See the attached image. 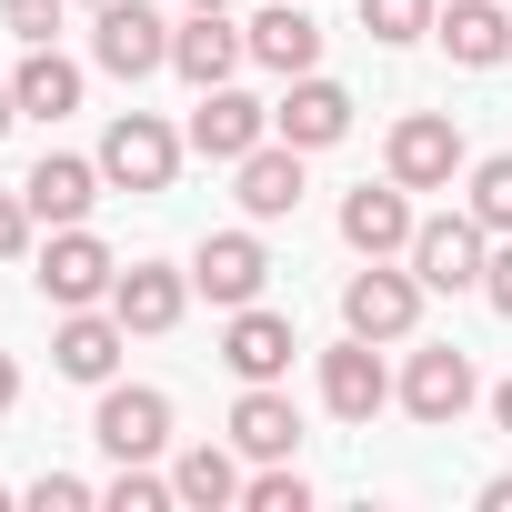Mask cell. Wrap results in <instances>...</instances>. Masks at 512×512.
<instances>
[{
	"mask_svg": "<svg viewBox=\"0 0 512 512\" xmlns=\"http://www.w3.org/2000/svg\"><path fill=\"white\" fill-rule=\"evenodd\" d=\"M91 442H101L111 462H161V452H171V392H151V382H101Z\"/></svg>",
	"mask_w": 512,
	"mask_h": 512,
	"instance_id": "cell-1",
	"label": "cell"
},
{
	"mask_svg": "<svg viewBox=\"0 0 512 512\" xmlns=\"http://www.w3.org/2000/svg\"><path fill=\"white\" fill-rule=\"evenodd\" d=\"M91 61H101L111 81H151V71H171V21L151 11V0H101Z\"/></svg>",
	"mask_w": 512,
	"mask_h": 512,
	"instance_id": "cell-2",
	"label": "cell"
},
{
	"mask_svg": "<svg viewBox=\"0 0 512 512\" xmlns=\"http://www.w3.org/2000/svg\"><path fill=\"white\" fill-rule=\"evenodd\" d=\"M171 171H181V131H171V121L121 111V121L101 131V181H111V191H171Z\"/></svg>",
	"mask_w": 512,
	"mask_h": 512,
	"instance_id": "cell-3",
	"label": "cell"
},
{
	"mask_svg": "<svg viewBox=\"0 0 512 512\" xmlns=\"http://www.w3.org/2000/svg\"><path fill=\"white\" fill-rule=\"evenodd\" d=\"M111 282H121L111 241H101V231H81V221H61V231H51V251H41V302L91 312V302H111Z\"/></svg>",
	"mask_w": 512,
	"mask_h": 512,
	"instance_id": "cell-4",
	"label": "cell"
},
{
	"mask_svg": "<svg viewBox=\"0 0 512 512\" xmlns=\"http://www.w3.org/2000/svg\"><path fill=\"white\" fill-rule=\"evenodd\" d=\"M402 262H412L422 292H482V262H492V251H482V221H472V211H442V221L412 231Z\"/></svg>",
	"mask_w": 512,
	"mask_h": 512,
	"instance_id": "cell-5",
	"label": "cell"
},
{
	"mask_svg": "<svg viewBox=\"0 0 512 512\" xmlns=\"http://www.w3.org/2000/svg\"><path fill=\"white\" fill-rule=\"evenodd\" d=\"M412 322H422V282H412V272L362 262V272L342 282V332H362V342H402Z\"/></svg>",
	"mask_w": 512,
	"mask_h": 512,
	"instance_id": "cell-6",
	"label": "cell"
},
{
	"mask_svg": "<svg viewBox=\"0 0 512 512\" xmlns=\"http://www.w3.org/2000/svg\"><path fill=\"white\" fill-rule=\"evenodd\" d=\"M472 392H482V382H472V362H462L452 342H422L412 372H402V412H412L422 432H452V422L472 412Z\"/></svg>",
	"mask_w": 512,
	"mask_h": 512,
	"instance_id": "cell-7",
	"label": "cell"
},
{
	"mask_svg": "<svg viewBox=\"0 0 512 512\" xmlns=\"http://www.w3.org/2000/svg\"><path fill=\"white\" fill-rule=\"evenodd\" d=\"M262 282H272V251H262V231H211V241L191 251V292H211L221 312L262 302Z\"/></svg>",
	"mask_w": 512,
	"mask_h": 512,
	"instance_id": "cell-8",
	"label": "cell"
},
{
	"mask_svg": "<svg viewBox=\"0 0 512 512\" xmlns=\"http://www.w3.org/2000/svg\"><path fill=\"white\" fill-rule=\"evenodd\" d=\"M452 171H462L452 111H402V121H392V181H402V191H452Z\"/></svg>",
	"mask_w": 512,
	"mask_h": 512,
	"instance_id": "cell-9",
	"label": "cell"
},
{
	"mask_svg": "<svg viewBox=\"0 0 512 512\" xmlns=\"http://www.w3.org/2000/svg\"><path fill=\"white\" fill-rule=\"evenodd\" d=\"M262 141H272V101H251L231 81L201 91V111H191V151L201 161H241V151H262Z\"/></svg>",
	"mask_w": 512,
	"mask_h": 512,
	"instance_id": "cell-10",
	"label": "cell"
},
{
	"mask_svg": "<svg viewBox=\"0 0 512 512\" xmlns=\"http://www.w3.org/2000/svg\"><path fill=\"white\" fill-rule=\"evenodd\" d=\"M342 131H352V91L322 81V71H302V81L272 101V141H292V151H332Z\"/></svg>",
	"mask_w": 512,
	"mask_h": 512,
	"instance_id": "cell-11",
	"label": "cell"
},
{
	"mask_svg": "<svg viewBox=\"0 0 512 512\" xmlns=\"http://www.w3.org/2000/svg\"><path fill=\"white\" fill-rule=\"evenodd\" d=\"M412 231H422V221H412V191H402V181H382V191L362 181V191L342 201V241L362 251V262H402Z\"/></svg>",
	"mask_w": 512,
	"mask_h": 512,
	"instance_id": "cell-12",
	"label": "cell"
},
{
	"mask_svg": "<svg viewBox=\"0 0 512 512\" xmlns=\"http://www.w3.org/2000/svg\"><path fill=\"white\" fill-rule=\"evenodd\" d=\"M231 201H241L251 221H292V211H302V151H292V141L241 151V161H231Z\"/></svg>",
	"mask_w": 512,
	"mask_h": 512,
	"instance_id": "cell-13",
	"label": "cell"
},
{
	"mask_svg": "<svg viewBox=\"0 0 512 512\" xmlns=\"http://www.w3.org/2000/svg\"><path fill=\"white\" fill-rule=\"evenodd\" d=\"M21 201H31V221H91V201H101V161H81V151H41L31 161V181H21Z\"/></svg>",
	"mask_w": 512,
	"mask_h": 512,
	"instance_id": "cell-14",
	"label": "cell"
},
{
	"mask_svg": "<svg viewBox=\"0 0 512 512\" xmlns=\"http://www.w3.org/2000/svg\"><path fill=\"white\" fill-rule=\"evenodd\" d=\"M322 402H332V422H372V412L392 402V372H382V352H372L362 332L322 352Z\"/></svg>",
	"mask_w": 512,
	"mask_h": 512,
	"instance_id": "cell-15",
	"label": "cell"
},
{
	"mask_svg": "<svg viewBox=\"0 0 512 512\" xmlns=\"http://www.w3.org/2000/svg\"><path fill=\"white\" fill-rule=\"evenodd\" d=\"M292 352H302V332H292L282 312H262V302H241V312H231V332H221V362H231L241 382H282V372H292Z\"/></svg>",
	"mask_w": 512,
	"mask_h": 512,
	"instance_id": "cell-16",
	"label": "cell"
},
{
	"mask_svg": "<svg viewBox=\"0 0 512 512\" xmlns=\"http://www.w3.org/2000/svg\"><path fill=\"white\" fill-rule=\"evenodd\" d=\"M292 442H302L292 392H282V382H241V402H231V452H251V462H292Z\"/></svg>",
	"mask_w": 512,
	"mask_h": 512,
	"instance_id": "cell-17",
	"label": "cell"
},
{
	"mask_svg": "<svg viewBox=\"0 0 512 512\" xmlns=\"http://www.w3.org/2000/svg\"><path fill=\"white\" fill-rule=\"evenodd\" d=\"M241 61H251V31H231L221 11H191V21L171 31V71H181L191 91H211V81H231Z\"/></svg>",
	"mask_w": 512,
	"mask_h": 512,
	"instance_id": "cell-18",
	"label": "cell"
},
{
	"mask_svg": "<svg viewBox=\"0 0 512 512\" xmlns=\"http://www.w3.org/2000/svg\"><path fill=\"white\" fill-rule=\"evenodd\" d=\"M111 312H121V332H171V322L191 312V272H171V262H131V272L111 282Z\"/></svg>",
	"mask_w": 512,
	"mask_h": 512,
	"instance_id": "cell-19",
	"label": "cell"
},
{
	"mask_svg": "<svg viewBox=\"0 0 512 512\" xmlns=\"http://www.w3.org/2000/svg\"><path fill=\"white\" fill-rule=\"evenodd\" d=\"M432 41H442L462 71H502V61H512V11H502V0H452V11L432 21Z\"/></svg>",
	"mask_w": 512,
	"mask_h": 512,
	"instance_id": "cell-20",
	"label": "cell"
},
{
	"mask_svg": "<svg viewBox=\"0 0 512 512\" xmlns=\"http://www.w3.org/2000/svg\"><path fill=\"white\" fill-rule=\"evenodd\" d=\"M121 342H131L121 312H71V322L51 332V362H61L71 382H111V372H121Z\"/></svg>",
	"mask_w": 512,
	"mask_h": 512,
	"instance_id": "cell-21",
	"label": "cell"
},
{
	"mask_svg": "<svg viewBox=\"0 0 512 512\" xmlns=\"http://www.w3.org/2000/svg\"><path fill=\"white\" fill-rule=\"evenodd\" d=\"M11 91H21V121H61V111H81V61H61L51 41H31V61L11 71Z\"/></svg>",
	"mask_w": 512,
	"mask_h": 512,
	"instance_id": "cell-22",
	"label": "cell"
},
{
	"mask_svg": "<svg viewBox=\"0 0 512 512\" xmlns=\"http://www.w3.org/2000/svg\"><path fill=\"white\" fill-rule=\"evenodd\" d=\"M251 61L282 71V81H302V71L322 61V21H312V11H262V21H251Z\"/></svg>",
	"mask_w": 512,
	"mask_h": 512,
	"instance_id": "cell-23",
	"label": "cell"
},
{
	"mask_svg": "<svg viewBox=\"0 0 512 512\" xmlns=\"http://www.w3.org/2000/svg\"><path fill=\"white\" fill-rule=\"evenodd\" d=\"M171 492H181L191 512H231V502H241V462H231L221 442H191V452L171 462Z\"/></svg>",
	"mask_w": 512,
	"mask_h": 512,
	"instance_id": "cell-24",
	"label": "cell"
},
{
	"mask_svg": "<svg viewBox=\"0 0 512 512\" xmlns=\"http://www.w3.org/2000/svg\"><path fill=\"white\" fill-rule=\"evenodd\" d=\"M442 21V0H362V31L382 41V51H402V41H422Z\"/></svg>",
	"mask_w": 512,
	"mask_h": 512,
	"instance_id": "cell-25",
	"label": "cell"
},
{
	"mask_svg": "<svg viewBox=\"0 0 512 512\" xmlns=\"http://www.w3.org/2000/svg\"><path fill=\"white\" fill-rule=\"evenodd\" d=\"M241 512H312V482L292 462H262V472L241 482Z\"/></svg>",
	"mask_w": 512,
	"mask_h": 512,
	"instance_id": "cell-26",
	"label": "cell"
},
{
	"mask_svg": "<svg viewBox=\"0 0 512 512\" xmlns=\"http://www.w3.org/2000/svg\"><path fill=\"white\" fill-rule=\"evenodd\" d=\"M171 502H181V492H171L161 472H141V462H121V472L101 482V512H171Z\"/></svg>",
	"mask_w": 512,
	"mask_h": 512,
	"instance_id": "cell-27",
	"label": "cell"
},
{
	"mask_svg": "<svg viewBox=\"0 0 512 512\" xmlns=\"http://www.w3.org/2000/svg\"><path fill=\"white\" fill-rule=\"evenodd\" d=\"M472 221H482V231H512V151L472 161Z\"/></svg>",
	"mask_w": 512,
	"mask_h": 512,
	"instance_id": "cell-28",
	"label": "cell"
},
{
	"mask_svg": "<svg viewBox=\"0 0 512 512\" xmlns=\"http://www.w3.org/2000/svg\"><path fill=\"white\" fill-rule=\"evenodd\" d=\"M21 502H31V512H91V502H101V492H91V482H81V472H41V482H31V492H21Z\"/></svg>",
	"mask_w": 512,
	"mask_h": 512,
	"instance_id": "cell-29",
	"label": "cell"
},
{
	"mask_svg": "<svg viewBox=\"0 0 512 512\" xmlns=\"http://www.w3.org/2000/svg\"><path fill=\"white\" fill-rule=\"evenodd\" d=\"M61 11H71V0H0V21H11L21 41H51V31H61Z\"/></svg>",
	"mask_w": 512,
	"mask_h": 512,
	"instance_id": "cell-30",
	"label": "cell"
},
{
	"mask_svg": "<svg viewBox=\"0 0 512 512\" xmlns=\"http://www.w3.org/2000/svg\"><path fill=\"white\" fill-rule=\"evenodd\" d=\"M21 251H31V201L0 191V262H21Z\"/></svg>",
	"mask_w": 512,
	"mask_h": 512,
	"instance_id": "cell-31",
	"label": "cell"
},
{
	"mask_svg": "<svg viewBox=\"0 0 512 512\" xmlns=\"http://www.w3.org/2000/svg\"><path fill=\"white\" fill-rule=\"evenodd\" d=\"M482 302L512 322V231H502V251H492V262H482Z\"/></svg>",
	"mask_w": 512,
	"mask_h": 512,
	"instance_id": "cell-32",
	"label": "cell"
},
{
	"mask_svg": "<svg viewBox=\"0 0 512 512\" xmlns=\"http://www.w3.org/2000/svg\"><path fill=\"white\" fill-rule=\"evenodd\" d=\"M482 512H512V472H492V482H482Z\"/></svg>",
	"mask_w": 512,
	"mask_h": 512,
	"instance_id": "cell-33",
	"label": "cell"
},
{
	"mask_svg": "<svg viewBox=\"0 0 512 512\" xmlns=\"http://www.w3.org/2000/svg\"><path fill=\"white\" fill-rule=\"evenodd\" d=\"M11 402H21V362H11V352H0V412H11Z\"/></svg>",
	"mask_w": 512,
	"mask_h": 512,
	"instance_id": "cell-34",
	"label": "cell"
},
{
	"mask_svg": "<svg viewBox=\"0 0 512 512\" xmlns=\"http://www.w3.org/2000/svg\"><path fill=\"white\" fill-rule=\"evenodd\" d=\"M11 121H21V91H11V81H0V131H11Z\"/></svg>",
	"mask_w": 512,
	"mask_h": 512,
	"instance_id": "cell-35",
	"label": "cell"
},
{
	"mask_svg": "<svg viewBox=\"0 0 512 512\" xmlns=\"http://www.w3.org/2000/svg\"><path fill=\"white\" fill-rule=\"evenodd\" d=\"M492 422H502V432H512V382H502V392H492Z\"/></svg>",
	"mask_w": 512,
	"mask_h": 512,
	"instance_id": "cell-36",
	"label": "cell"
},
{
	"mask_svg": "<svg viewBox=\"0 0 512 512\" xmlns=\"http://www.w3.org/2000/svg\"><path fill=\"white\" fill-rule=\"evenodd\" d=\"M181 11H231V0H181Z\"/></svg>",
	"mask_w": 512,
	"mask_h": 512,
	"instance_id": "cell-37",
	"label": "cell"
},
{
	"mask_svg": "<svg viewBox=\"0 0 512 512\" xmlns=\"http://www.w3.org/2000/svg\"><path fill=\"white\" fill-rule=\"evenodd\" d=\"M0 502H11V482H0Z\"/></svg>",
	"mask_w": 512,
	"mask_h": 512,
	"instance_id": "cell-38",
	"label": "cell"
},
{
	"mask_svg": "<svg viewBox=\"0 0 512 512\" xmlns=\"http://www.w3.org/2000/svg\"><path fill=\"white\" fill-rule=\"evenodd\" d=\"M81 11H101V0H81Z\"/></svg>",
	"mask_w": 512,
	"mask_h": 512,
	"instance_id": "cell-39",
	"label": "cell"
}]
</instances>
